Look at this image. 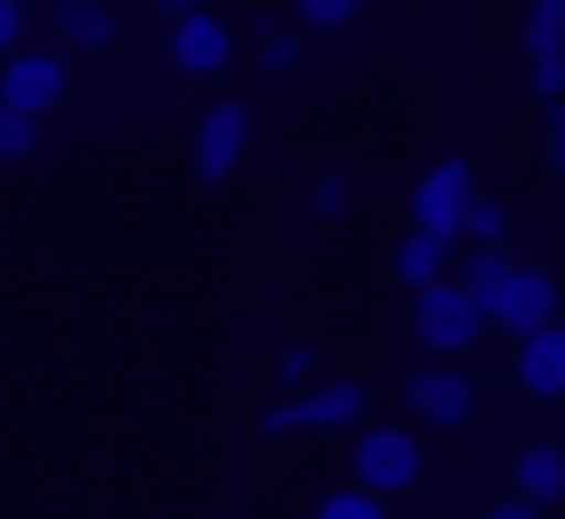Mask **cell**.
I'll return each mask as SVG.
<instances>
[{"label": "cell", "mask_w": 565, "mask_h": 519, "mask_svg": "<svg viewBox=\"0 0 565 519\" xmlns=\"http://www.w3.org/2000/svg\"><path fill=\"white\" fill-rule=\"evenodd\" d=\"M480 333H488V310L465 295V279H434L411 295V341L426 357H465L480 349Z\"/></svg>", "instance_id": "cell-1"}, {"label": "cell", "mask_w": 565, "mask_h": 519, "mask_svg": "<svg viewBox=\"0 0 565 519\" xmlns=\"http://www.w3.org/2000/svg\"><path fill=\"white\" fill-rule=\"evenodd\" d=\"M472 202H480V187H472V163H465V156H434V163L411 179V225H418V233L465 241Z\"/></svg>", "instance_id": "cell-2"}, {"label": "cell", "mask_w": 565, "mask_h": 519, "mask_svg": "<svg viewBox=\"0 0 565 519\" xmlns=\"http://www.w3.org/2000/svg\"><path fill=\"white\" fill-rule=\"evenodd\" d=\"M418 473H426V449H418L411 426H364V434H349V480L356 488L395 496V488H418Z\"/></svg>", "instance_id": "cell-3"}, {"label": "cell", "mask_w": 565, "mask_h": 519, "mask_svg": "<svg viewBox=\"0 0 565 519\" xmlns=\"http://www.w3.org/2000/svg\"><path fill=\"white\" fill-rule=\"evenodd\" d=\"M63 102H71V47H17L0 63V109L55 117Z\"/></svg>", "instance_id": "cell-4"}, {"label": "cell", "mask_w": 565, "mask_h": 519, "mask_svg": "<svg viewBox=\"0 0 565 519\" xmlns=\"http://www.w3.org/2000/svg\"><path fill=\"white\" fill-rule=\"evenodd\" d=\"M519 55H526V86L542 109L565 102V0H526L519 9Z\"/></svg>", "instance_id": "cell-5"}, {"label": "cell", "mask_w": 565, "mask_h": 519, "mask_svg": "<svg viewBox=\"0 0 565 519\" xmlns=\"http://www.w3.org/2000/svg\"><path fill=\"white\" fill-rule=\"evenodd\" d=\"M248 140H256V109L248 102H210L202 125H194V187H225L248 163Z\"/></svg>", "instance_id": "cell-6"}, {"label": "cell", "mask_w": 565, "mask_h": 519, "mask_svg": "<svg viewBox=\"0 0 565 519\" xmlns=\"http://www.w3.org/2000/svg\"><path fill=\"white\" fill-rule=\"evenodd\" d=\"M403 411L418 419V426H465L472 419V372L465 364H411L403 372Z\"/></svg>", "instance_id": "cell-7"}, {"label": "cell", "mask_w": 565, "mask_h": 519, "mask_svg": "<svg viewBox=\"0 0 565 519\" xmlns=\"http://www.w3.org/2000/svg\"><path fill=\"white\" fill-rule=\"evenodd\" d=\"M488 326H503L511 341H526V333L557 326V279H550V272H534V264H511V279H503V287H495V303H488Z\"/></svg>", "instance_id": "cell-8"}, {"label": "cell", "mask_w": 565, "mask_h": 519, "mask_svg": "<svg viewBox=\"0 0 565 519\" xmlns=\"http://www.w3.org/2000/svg\"><path fill=\"white\" fill-rule=\"evenodd\" d=\"M171 71H179V78H225V71H233V24H225L217 9L171 24Z\"/></svg>", "instance_id": "cell-9"}, {"label": "cell", "mask_w": 565, "mask_h": 519, "mask_svg": "<svg viewBox=\"0 0 565 519\" xmlns=\"http://www.w3.org/2000/svg\"><path fill=\"white\" fill-rule=\"evenodd\" d=\"M302 411H310V434H364L372 426V388L364 380H318L302 395Z\"/></svg>", "instance_id": "cell-10"}, {"label": "cell", "mask_w": 565, "mask_h": 519, "mask_svg": "<svg viewBox=\"0 0 565 519\" xmlns=\"http://www.w3.org/2000/svg\"><path fill=\"white\" fill-rule=\"evenodd\" d=\"M47 24H55V47H71V55L117 47V9H109V0H55Z\"/></svg>", "instance_id": "cell-11"}, {"label": "cell", "mask_w": 565, "mask_h": 519, "mask_svg": "<svg viewBox=\"0 0 565 519\" xmlns=\"http://www.w3.org/2000/svg\"><path fill=\"white\" fill-rule=\"evenodd\" d=\"M511 372H519V388H526V395L557 403V395H565V318H557V326H542V333H526V341H519V357H511Z\"/></svg>", "instance_id": "cell-12"}, {"label": "cell", "mask_w": 565, "mask_h": 519, "mask_svg": "<svg viewBox=\"0 0 565 519\" xmlns=\"http://www.w3.org/2000/svg\"><path fill=\"white\" fill-rule=\"evenodd\" d=\"M387 272H395V287H411V295H418V287L449 279V241H441V233H418V225H411V233L395 241Z\"/></svg>", "instance_id": "cell-13"}, {"label": "cell", "mask_w": 565, "mask_h": 519, "mask_svg": "<svg viewBox=\"0 0 565 519\" xmlns=\"http://www.w3.org/2000/svg\"><path fill=\"white\" fill-rule=\"evenodd\" d=\"M511 496H526V504H565V449L557 442H534V449H519V465H511Z\"/></svg>", "instance_id": "cell-14"}, {"label": "cell", "mask_w": 565, "mask_h": 519, "mask_svg": "<svg viewBox=\"0 0 565 519\" xmlns=\"http://www.w3.org/2000/svg\"><path fill=\"white\" fill-rule=\"evenodd\" d=\"M457 279H465V295H472V303H480V310H488V303H495V287H503V279H511V256H503V248H472V256H465V272H457Z\"/></svg>", "instance_id": "cell-15"}, {"label": "cell", "mask_w": 565, "mask_h": 519, "mask_svg": "<svg viewBox=\"0 0 565 519\" xmlns=\"http://www.w3.org/2000/svg\"><path fill=\"white\" fill-rule=\"evenodd\" d=\"M318 519H387V504H380L372 488L341 480V488H326V496H318Z\"/></svg>", "instance_id": "cell-16"}, {"label": "cell", "mask_w": 565, "mask_h": 519, "mask_svg": "<svg viewBox=\"0 0 565 519\" xmlns=\"http://www.w3.org/2000/svg\"><path fill=\"white\" fill-rule=\"evenodd\" d=\"M271 380H279V388H318V349H310V341H287V349L271 357Z\"/></svg>", "instance_id": "cell-17"}, {"label": "cell", "mask_w": 565, "mask_h": 519, "mask_svg": "<svg viewBox=\"0 0 565 519\" xmlns=\"http://www.w3.org/2000/svg\"><path fill=\"white\" fill-rule=\"evenodd\" d=\"M356 9H364V0H295V17H302L310 32H349Z\"/></svg>", "instance_id": "cell-18"}, {"label": "cell", "mask_w": 565, "mask_h": 519, "mask_svg": "<svg viewBox=\"0 0 565 519\" xmlns=\"http://www.w3.org/2000/svg\"><path fill=\"white\" fill-rule=\"evenodd\" d=\"M503 233H511V210L480 194V202H472V218H465V241H472V248H495Z\"/></svg>", "instance_id": "cell-19"}, {"label": "cell", "mask_w": 565, "mask_h": 519, "mask_svg": "<svg viewBox=\"0 0 565 519\" xmlns=\"http://www.w3.org/2000/svg\"><path fill=\"white\" fill-rule=\"evenodd\" d=\"M40 148V117H17V109H0V163H24Z\"/></svg>", "instance_id": "cell-20"}, {"label": "cell", "mask_w": 565, "mask_h": 519, "mask_svg": "<svg viewBox=\"0 0 565 519\" xmlns=\"http://www.w3.org/2000/svg\"><path fill=\"white\" fill-rule=\"evenodd\" d=\"M310 218H318V225H341V218H349V179H341V171H326V179L310 187Z\"/></svg>", "instance_id": "cell-21"}, {"label": "cell", "mask_w": 565, "mask_h": 519, "mask_svg": "<svg viewBox=\"0 0 565 519\" xmlns=\"http://www.w3.org/2000/svg\"><path fill=\"white\" fill-rule=\"evenodd\" d=\"M256 434H264V442H287V434H310V411H302V395H287V403H271V411L256 419Z\"/></svg>", "instance_id": "cell-22"}, {"label": "cell", "mask_w": 565, "mask_h": 519, "mask_svg": "<svg viewBox=\"0 0 565 519\" xmlns=\"http://www.w3.org/2000/svg\"><path fill=\"white\" fill-rule=\"evenodd\" d=\"M256 63H264L271 78H287V71L302 63V40H287V32H264V40H256Z\"/></svg>", "instance_id": "cell-23"}, {"label": "cell", "mask_w": 565, "mask_h": 519, "mask_svg": "<svg viewBox=\"0 0 565 519\" xmlns=\"http://www.w3.org/2000/svg\"><path fill=\"white\" fill-rule=\"evenodd\" d=\"M542 163L565 179V102H557V109H542Z\"/></svg>", "instance_id": "cell-24"}, {"label": "cell", "mask_w": 565, "mask_h": 519, "mask_svg": "<svg viewBox=\"0 0 565 519\" xmlns=\"http://www.w3.org/2000/svg\"><path fill=\"white\" fill-rule=\"evenodd\" d=\"M24 47V0H0V63Z\"/></svg>", "instance_id": "cell-25"}, {"label": "cell", "mask_w": 565, "mask_h": 519, "mask_svg": "<svg viewBox=\"0 0 565 519\" xmlns=\"http://www.w3.org/2000/svg\"><path fill=\"white\" fill-rule=\"evenodd\" d=\"M202 9H210V0H156L163 24H186V17H202Z\"/></svg>", "instance_id": "cell-26"}, {"label": "cell", "mask_w": 565, "mask_h": 519, "mask_svg": "<svg viewBox=\"0 0 565 519\" xmlns=\"http://www.w3.org/2000/svg\"><path fill=\"white\" fill-rule=\"evenodd\" d=\"M488 519H550V511H542V504H526V496H503Z\"/></svg>", "instance_id": "cell-27"}, {"label": "cell", "mask_w": 565, "mask_h": 519, "mask_svg": "<svg viewBox=\"0 0 565 519\" xmlns=\"http://www.w3.org/2000/svg\"><path fill=\"white\" fill-rule=\"evenodd\" d=\"M364 9H372V0H364Z\"/></svg>", "instance_id": "cell-28"}, {"label": "cell", "mask_w": 565, "mask_h": 519, "mask_svg": "<svg viewBox=\"0 0 565 519\" xmlns=\"http://www.w3.org/2000/svg\"><path fill=\"white\" fill-rule=\"evenodd\" d=\"M24 9H32V0H24Z\"/></svg>", "instance_id": "cell-29"}]
</instances>
